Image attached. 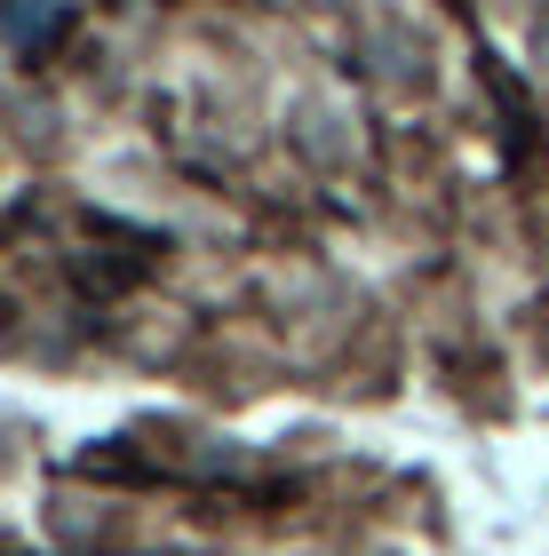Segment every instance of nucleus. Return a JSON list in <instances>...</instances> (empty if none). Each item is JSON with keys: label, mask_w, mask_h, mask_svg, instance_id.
<instances>
[{"label": "nucleus", "mask_w": 549, "mask_h": 556, "mask_svg": "<svg viewBox=\"0 0 549 556\" xmlns=\"http://www.w3.org/2000/svg\"><path fill=\"white\" fill-rule=\"evenodd\" d=\"M0 24H9V40H57L64 9L57 0H0Z\"/></svg>", "instance_id": "1"}]
</instances>
